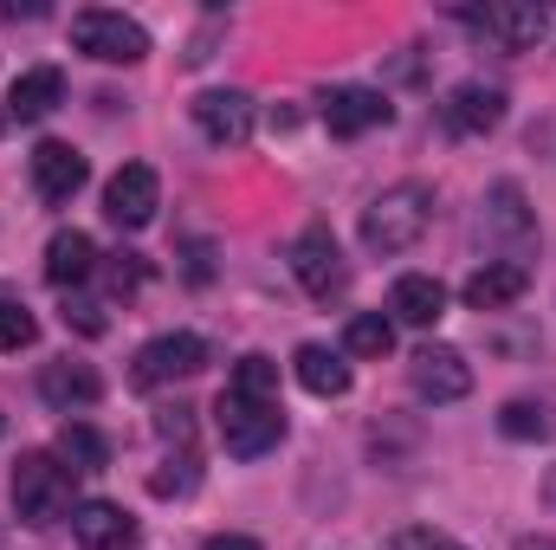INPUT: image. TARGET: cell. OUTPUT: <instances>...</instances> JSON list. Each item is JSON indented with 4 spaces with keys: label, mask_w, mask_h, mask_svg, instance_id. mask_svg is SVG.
Instances as JSON below:
<instances>
[{
    "label": "cell",
    "mask_w": 556,
    "mask_h": 550,
    "mask_svg": "<svg viewBox=\"0 0 556 550\" xmlns=\"http://www.w3.org/2000/svg\"><path fill=\"white\" fill-rule=\"evenodd\" d=\"M427 221H433V188L427 182H395V188H382L369 208H363V247L369 253H408L420 234H427Z\"/></svg>",
    "instance_id": "cell-1"
},
{
    "label": "cell",
    "mask_w": 556,
    "mask_h": 550,
    "mask_svg": "<svg viewBox=\"0 0 556 550\" xmlns=\"http://www.w3.org/2000/svg\"><path fill=\"white\" fill-rule=\"evenodd\" d=\"M13 512L26 525H59L72 512V466L59 453H20L13 460Z\"/></svg>",
    "instance_id": "cell-2"
},
{
    "label": "cell",
    "mask_w": 556,
    "mask_h": 550,
    "mask_svg": "<svg viewBox=\"0 0 556 550\" xmlns=\"http://www.w3.org/2000/svg\"><path fill=\"white\" fill-rule=\"evenodd\" d=\"M214 427H220V447H227L233 460H266L278 440H285V409L227 389V396L214 402Z\"/></svg>",
    "instance_id": "cell-3"
},
{
    "label": "cell",
    "mask_w": 556,
    "mask_h": 550,
    "mask_svg": "<svg viewBox=\"0 0 556 550\" xmlns=\"http://www.w3.org/2000/svg\"><path fill=\"white\" fill-rule=\"evenodd\" d=\"M72 46L91 52L98 65H137V59H149V33H142L137 20L111 13V7H85V13H72Z\"/></svg>",
    "instance_id": "cell-4"
},
{
    "label": "cell",
    "mask_w": 556,
    "mask_h": 550,
    "mask_svg": "<svg viewBox=\"0 0 556 550\" xmlns=\"http://www.w3.org/2000/svg\"><path fill=\"white\" fill-rule=\"evenodd\" d=\"M207 370V343L194 330H168V337H149L137 350V389H162V383H188Z\"/></svg>",
    "instance_id": "cell-5"
},
{
    "label": "cell",
    "mask_w": 556,
    "mask_h": 550,
    "mask_svg": "<svg viewBox=\"0 0 556 550\" xmlns=\"http://www.w3.org/2000/svg\"><path fill=\"white\" fill-rule=\"evenodd\" d=\"M408 383H415L420 402H466L472 396V363H466V350H453V343H427L415 350V363H408Z\"/></svg>",
    "instance_id": "cell-6"
},
{
    "label": "cell",
    "mask_w": 556,
    "mask_h": 550,
    "mask_svg": "<svg viewBox=\"0 0 556 550\" xmlns=\"http://www.w3.org/2000/svg\"><path fill=\"white\" fill-rule=\"evenodd\" d=\"M291 273H298V285L311 291V298H337L343 291V253H337V234L324 227V221H311L298 240H291Z\"/></svg>",
    "instance_id": "cell-7"
},
{
    "label": "cell",
    "mask_w": 556,
    "mask_h": 550,
    "mask_svg": "<svg viewBox=\"0 0 556 550\" xmlns=\"http://www.w3.org/2000/svg\"><path fill=\"white\" fill-rule=\"evenodd\" d=\"M155 208H162V182H155V168L149 162H124L117 175H111V188H104V214L117 221V227H149L155 221Z\"/></svg>",
    "instance_id": "cell-8"
},
{
    "label": "cell",
    "mask_w": 556,
    "mask_h": 550,
    "mask_svg": "<svg viewBox=\"0 0 556 550\" xmlns=\"http://www.w3.org/2000/svg\"><path fill=\"white\" fill-rule=\"evenodd\" d=\"M466 26H479L492 46H505V52H531L538 39H544V7H531V0H492V7H479V13H466Z\"/></svg>",
    "instance_id": "cell-9"
},
{
    "label": "cell",
    "mask_w": 556,
    "mask_h": 550,
    "mask_svg": "<svg viewBox=\"0 0 556 550\" xmlns=\"http://www.w3.org/2000/svg\"><path fill=\"white\" fill-rule=\"evenodd\" d=\"M85 182H91V162H85L72 142H39V149H33V188H39V201L65 208Z\"/></svg>",
    "instance_id": "cell-10"
},
{
    "label": "cell",
    "mask_w": 556,
    "mask_h": 550,
    "mask_svg": "<svg viewBox=\"0 0 556 550\" xmlns=\"http://www.w3.org/2000/svg\"><path fill=\"white\" fill-rule=\"evenodd\" d=\"M194 124H201L207 142L240 149V142L253 137V98H247V91H201V98H194Z\"/></svg>",
    "instance_id": "cell-11"
},
{
    "label": "cell",
    "mask_w": 556,
    "mask_h": 550,
    "mask_svg": "<svg viewBox=\"0 0 556 550\" xmlns=\"http://www.w3.org/2000/svg\"><path fill=\"white\" fill-rule=\"evenodd\" d=\"M376 124H389V98H382V91H369V85H337V91L324 98V130H330V137H363V130H376Z\"/></svg>",
    "instance_id": "cell-12"
},
{
    "label": "cell",
    "mask_w": 556,
    "mask_h": 550,
    "mask_svg": "<svg viewBox=\"0 0 556 550\" xmlns=\"http://www.w3.org/2000/svg\"><path fill=\"white\" fill-rule=\"evenodd\" d=\"M72 538L85 550H130L137 545V518L124 505H111V499H85V505H72Z\"/></svg>",
    "instance_id": "cell-13"
},
{
    "label": "cell",
    "mask_w": 556,
    "mask_h": 550,
    "mask_svg": "<svg viewBox=\"0 0 556 550\" xmlns=\"http://www.w3.org/2000/svg\"><path fill=\"white\" fill-rule=\"evenodd\" d=\"M525 285H531L525 260H485L479 273L459 285V298H466V311H505V304L525 298Z\"/></svg>",
    "instance_id": "cell-14"
},
{
    "label": "cell",
    "mask_w": 556,
    "mask_h": 550,
    "mask_svg": "<svg viewBox=\"0 0 556 550\" xmlns=\"http://www.w3.org/2000/svg\"><path fill=\"white\" fill-rule=\"evenodd\" d=\"M440 117H446V130H453V137H485V130H498V124H505V91L472 78V85H459V91L446 98V111H440Z\"/></svg>",
    "instance_id": "cell-15"
},
{
    "label": "cell",
    "mask_w": 556,
    "mask_h": 550,
    "mask_svg": "<svg viewBox=\"0 0 556 550\" xmlns=\"http://www.w3.org/2000/svg\"><path fill=\"white\" fill-rule=\"evenodd\" d=\"M59 104H65V72H59V65H33V72H20L13 91H7V117H20V124H39V117H52Z\"/></svg>",
    "instance_id": "cell-16"
},
{
    "label": "cell",
    "mask_w": 556,
    "mask_h": 550,
    "mask_svg": "<svg viewBox=\"0 0 556 550\" xmlns=\"http://www.w3.org/2000/svg\"><path fill=\"white\" fill-rule=\"evenodd\" d=\"M389 311H395V324H415V330H433L440 317H446V285L427 273H402L395 278V291H389Z\"/></svg>",
    "instance_id": "cell-17"
},
{
    "label": "cell",
    "mask_w": 556,
    "mask_h": 550,
    "mask_svg": "<svg viewBox=\"0 0 556 550\" xmlns=\"http://www.w3.org/2000/svg\"><path fill=\"white\" fill-rule=\"evenodd\" d=\"M39 396L52 402V409H91L98 396H104V383H98V370L91 363H72V357H59V363H46L39 370Z\"/></svg>",
    "instance_id": "cell-18"
},
{
    "label": "cell",
    "mask_w": 556,
    "mask_h": 550,
    "mask_svg": "<svg viewBox=\"0 0 556 550\" xmlns=\"http://www.w3.org/2000/svg\"><path fill=\"white\" fill-rule=\"evenodd\" d=\"M91 273H98V247H91V234L59 227V234L46 240V278H52L59 291H72V285H85Z\"/></svg>",
    "instance_id": "cell-19"
},
{
    "label": "cell",
    "mask_w": 556,
    "mask_h": 550,
    "mask_svg": "<svg viewBox=\"0 0 556 550\" xmlns=\"http://www.w3.org/2000/svg\"><path fill=\"white\" fill-rule=\"evenodd\" d=\"M291 370H298V383L311 389V396H324V402H337V396H350V363L337 357V350H324V343H298V357H291Z\"/></svg>",
    "instance_id": "cell-20"
},
{
    "label": "cell",
    "mask_w": 556,
    "mask_h": 550,
    "mask_svg": "<svg viewBox=\"0 0 556 550\" xmlns=\"http://www.w3.org/2000/svg\"><path fill=\"white\" fill-rule=\"evenodd\" d=\"M485 234H511L518 247L538 234L531 214H525V188H518V182H498V188L485 195Z\"/></svg>",
    "instance_id": "cell-21"
},
{
    "label": "cell",
    "mask_w": 556,
    "mask_h": 550,
    "mask_svg": "<svg viewBox=\"0 0 556 550\" xmlns=\"http://www.w3.org/2000/svg\"><path fill=\"white\" fill-rule=\"evenodd\" d=\"M59 460H72V473H98V466H111V440L91 421H65L59 427Z\"/></svg>",
    "instance_id": "cell-22"
},
{
    "label": "cell",
    "mask_w": 556,
    "mask_h": 550,
    "mask_svg": "<svg viewBox=\"0 0 556 550\" xmlns=\"http://www.w3.org/2000/svg\"><path fill=\"white\" fill-rule=\"evenodd\" d=\"M343 350H350V357H389V350H395V317L356 311V317L343 324Z\"/></svg>",
    "instance_id": "cell-23"
},
{
    "label": "cell",
    "mask_w": 556,
    "mask_h": 550,
    "mask_svg": "<svg viewBox=\"0 0 556 550\" xmlns=\"http://www.w3.org/2000/svg\"><path fill=\"white\" fill-rule=\"evenodd\" d=\"M498 434H505V440H551L556 409L551 402H505V409H498Z\"/></svg>",
    "instance_id": "cell-24"
},
{
    "label": "cell",
    "mask_w": 556,
    "mask_h": 550,
    "mask_svg": "<svg viewBox=\"0 0 556 550\" xmlns=\"http://www.w3.org/2000/svg\"><path fill=\"white\" fill-rule=\"evenodd\" d=\"M227 389L233 396H253V402H278V363L273 357H240Z\"/></svg>",
    "instance_id": "cell-25"
},
{
    "label": "cell",
    "mask_w": 556,
    "mask_h": 550,
    "mask_svg": "<svg viewBox=\"0 0 556 550\" xmlns=\"http://www.w3.org/2000/svg\"><path fill=\"white\" fill-rule=\"evenodd\" d=\"M194 486H201V466H194L188 453H181V460H162V466L149 473V492H155V499H188Z\"/></svg>",
    "instance_id": "cell-26"
},
{
    "label": "cell",
    "mask_w": 556,
    "mask_h": 550,
    "mask_svg": "<svg viewBox=\"0 0 556 550\" xmlns=\"http://www.w3.org/2000/svg\"><path fill=\"white\" fill-rule=\"evenodd\" d=\"M39 337V317L20 304V298H0V357H13V350H26Z\"/></svg>",
    "instance_id": "cell-27"
},
{
    "label": "cell",
    "mask_w": 556,
    "mask_h": 550,
    "mask_svg": "<svg viewBox=\"0 0 556 550\" xmlns=\"http://www.w3.org/2000/svg\"><path fill=\"white\" fill-rule=\"evenodd\" d=\"M65 330H78V337H104L111 324H104V304H91V298H65Z\"/></svg>",
    "instance_id": "cell-28"
},
{
    "label": "cell",
    "mask_w": 556,
    "mask_h": 550,
    "mask_svg": "<svg viewBox=\"0 0 556 550\" xmlns=\"http://www.w3.org/2000/svg\"><path fill=\"white\" fill-rule=\"evenodd\" d=\"M155 434L188 447V440H194V409H162V414H155Z\"/></svg>",
    "instance_id": "cell-29"
},
{
    "label": "cell",
    "mask_w": 556,
    "mask_h": 550,
    "mask_svg": "<svg viewBox=\"0 0 556 550\" xmlns=\"http://www.w3.org/2000/svg\"><path fill=\"white\" fill-rule=\"evenodd\" d=\"M142 278H149L142 253H117V260H111V285H117V291H137Z\"/></svg>",
    "instance_id": "cell-30"
},
{
    "label": "cell",
    "mask_w": 556,
    "mask_h": 550,
    "mask_svg": "<svg viewBox=\"0 0 556 550\" xmlns=\"http://www.w3.org/2000/svg\"><path fill=\"white\" fill-rule=\"evenodd\" d=\"M389 550H459V545L440 538V532H402V538H389Z\"/></svg>",
    "instance_id": "cell-31"
},
{
    "label": "cell",
    "mask_w": 556,
    "mask_h": 550,
    "mask_svg": "<svg viewBox=\"0 0 556 550\" xmlns=\"http://www.w3.org/2000/svg\"><path fill=\"white\" fill-rule=\"evenodd\" d=\"M201 550H266L260 538H240V532H220V538H207Z\"/></svg>",
    "instance_id": "cell-32"
},
{
    "label": "cell",
    "mask_w": 556,
    "mask_h": 550,
    "mask_svg": "<svg viewBox=\"0 0 556 550\" xmlns=\"http://www.w3.org/2000/svg\"><path fill=\"white\" fill-rule=\"evenodd\" d=\"M511 550H556V538H538V532H531V538H518Z\"/></svg>",
    "instance_id": "cell-33"
},
{
    "label": "cell",
    "mask_w": 556,
    "mask_h": 550,
    "mask_svg": "<svg viewBox=\"0 0 556 550\" xmlns=\"http://www.w3.org/2000/svg\"><path fill=\"white\" fill-rule=\"evenodd\" d=\"M544 505H556V466L544 473Z\"/></svg>",
    "instance_id": "cell-34"
},
{
    "label": "cell",
    "mask_w": 556,
    "mask_h": 550,
    "mask_svg": "<svg viewBox=\"0 0 556 550\" xmlns=\"http://www.w3.org/2000/svg\"><path fill=\"white\" fill-rule=\"evenodd\" d=\"M0 137H7V111H0Z\"/></svg>",
    "instance_id": "cell-35"
},
{
    "label": "cell",
    "mask_w": 556,
    "mask_h": 550,
    "mask_svg": "<svg viewBox=\"0 0 556 550\" xmlns=\"http://www.w3.org/2000/svg\"><path fill=\"white\" fill-rule=\"evenodd\" d=\"M0 427H7V421H0Z\"/></svg>",
    "instance_id": "cell-36"
}]
</instances>
